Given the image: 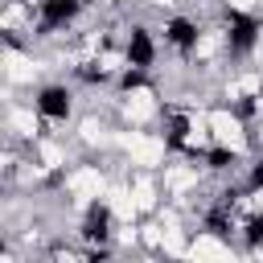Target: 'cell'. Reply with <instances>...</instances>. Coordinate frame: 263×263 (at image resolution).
I'll list each match as a JSON object with an SVG mask.
<instances>
[{
  "label": "cell",
  "mask_w": 263,
  "mask_h": 263,
  "mask_svg": "<svg viewBox=\"0 0 263 263\" xmlns=\"http://www.w3.org/2000/svg\"><path fill=\"white\" fill-rule=\"evenodd\" d=\"M247 189H251V193H255V189H263V160L251 168V181H247Z\"/></svg>",
  "instance_id": "10"
},
{
  "label": "cell",
  "mask_w": 263,
  "mask_h": 263,
  "mask_svg": "<svg viewBox=\"0 0 263 263\" xmlns=\"http://www.w3.org/2000/svg\"><path fill=\"white\" fill-rule=\"evenodd\" d=\"M82 238H86V242H99V247H107V238H111V210H107V205H90V210H86Z\"/></svg>",
  "instance_id": "5"
},
{
  "label": "cell",
  "mask_w": 263,
  "mask_h": 263,
  "mask_svg": "<svg viewBox=\"0 0 263 263\" xmlns=\"http://www.w3.org/2000/svg\"><path fill=\"white\" fill-rule=\"evenodd\" d=\"M247 242H251V247L263 242V214H255V218L247 222Z\"/></svg>",
  "instance_id": "7"
},
{
  "label": "cell",
  "mask_w": 263,
  "mask_h": 263,
  "mask_svg": "<svg viewBox=\"0 0 263 263\" xmlns=\"http://www.w3.org/2000/svg\"><path fill=\"white\" fill-rule=\"evenodd\" d=\"M37 111L45 119H66L70 115V90L66 86H45L37 90Z\"/></svg>",
  "instance_id": "4"
},
{
  "label": "cell",
  "mask_w": 263,
  "mask_h": 263,
  "mask_svg": "<svg viewBox=\"0 0 263 263\" xmlns=\"http://www.w3.org/2000/svg\"><path fill=\"white\" fill-rule=\"evenodd\" d=\"M127 62H132L136 70H148V66L156 62V45H152L148 29H132V37H127Z\"/></svg>",
  "instance_id": "6"
},
{
  "label": "cell",
  "mask_w": 263,
  "mask_h": 263,
  "mask_svg": "<svg viewBox=\"0 0 263 263\" xmlns=\"http://www.w3.org/2000/svg\"><path fill=\"white\" fill-rule=\"evenodd\" d=\"M78 8H82V0H41V21H37V29H41V33H53V29L70 25V21L78 16Z\"/></svg>",
  "instance_id": "2"
},
{
  "label": "cell",
  "mask_w": 263,
  "mask_h": 263,
  "mask_svg": "<svg viewBox=\"0 0 263 263\" xmlns=\"http://www.w3.org/2000/svg\"><path fill=\"white\" fill-rule=\"evenodd\" d=\"M205 160H210V168H226V164H234V152H226V148H214Z\"/></svg>",
  "instance_id": "8"
},
{
  "label": "cell",
  "mask_w": 263,
  "mask_h": 263,
  "mask_svg": "<svg viewBox=\"0 0 263 263\" xmlns=\"http://www.w3.org/2000/svg\"><path fill=\"white\" fill-rule=\"evenodd\" d=\"M259 37V21L255 16H242V12H226V41H230V53H247Z\"/></svg>",
  "instance_id": "1"
},
{
  "label": "cell",
  "mask_w": 263,
  "mask_h": 263,
  "mask_svg": "<svg viewBox=\"0 0 263 263\" xmlns=\"http://www.w3.org/2000/svg\"><path fill=\"white\" fill-rule=\"evenodd\" d=\"M140 82H144V70H127V74L119 78V86H123V90H132V86H140Z\"/></svg>",
  "instance_id": "9"
},
{
  "label": "cell",
  "mask_w": 263,
  "mask_h": 263,
  "mask_svg": "<svg viewBox=\"0 0 263 263\" xmlns=\"http://www.w3.org/2000/svg\"><path fill=\"white\" fill-rule=\"evenodd\" d=\"M164 41H168L173 49L189 53V49L197 45V25H193L189 16H173V21H164Z\"/></svg>",
  "instance_id": "3"
}]
</instances>
